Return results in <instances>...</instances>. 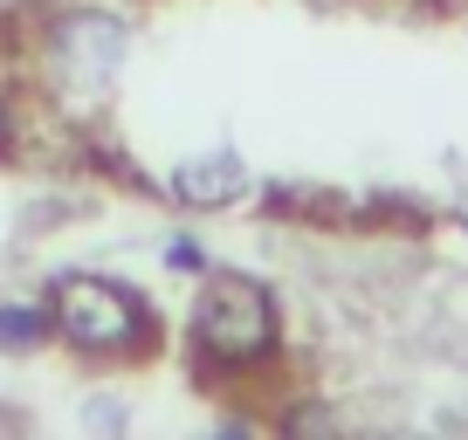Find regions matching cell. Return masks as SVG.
<instances>
[{
	"mask_svg": "<svg viewBox=\"0 0 468 440\" xmlns=\"http://www.w3.org/2000/svg\"><path fill=\"white\" fill-rule=\"evenodd\" d=\"M165 262H173V268H200V262H207V255H200V248H193V241H173V248H165Z\"/></svg>",
	"mask_w": 468,
	"mask_h": 440,
	"instance_id": "7",
	"label": "cell"
},
{
	"mask_svg": "<svg viewBox=\"0 0 468 440\" xmlns=\"http://www.w3.org/2000/svg\"><path fill=\"white\" fill-rule=\"evenodd\" d=\"M282 338L276 296L255 276H207L193 296V344L214 365H262Z\"/></svg>",
	"mask_w": 468,
	"mask_h": 440,
	"instance_id": "2",
	"label": "cell"
},
{
	"mask_svg": "<svg viewBox=\"0 0 468 440\" xmlns=\"http://www.w3.org/2000/svg\"><path fill=\"white\" fill-rule=\"evenodd\" d=\"M56 323H48L42 303H0V351H35Z\"/></svg>",
	"mask_w": 468,
	"mask_h": 440,
	"instance_id": "5",
	"label": "cell"
},
{
	"mask_svg": "<svg viewBox=\"0 0 468 440\" xmlns=\"http://www.w3.org/2000/svg\"><path fill=\"white\" fill-rule=\"evenodd\" d=\"M0 131H7V83H0Z\"/></svg>",
	"mask_w": 468,
	"mask_h": 440,
	"instance_id": "9",
	"label": "cell"
},
{
	"mask_svg": "<svg viewBox=\"0 0 468 440\" xmlns=\"http://www.w3.org/2000/svg\"><path fill=\"white\" fill-rule=\"evenodd\" d=\"M241 186H249V173H241L234 152H200V159H186L173 173V193L186 206H228V200H241Z\"/></svg>",
	"mask_w": 468,
	"mask_h": 440,
	"instance_id": "4",
	"label": "cell"
},
{
	"mask_svg": "<svg viewBox=\"0 0 468 440\" xmlns=\"http://www.w3.org/2000/svg\"><path fill=\"white\" fill-rule=\"evenodd\" d=\"M83 420H90V434H103V440H117V434H124V406H117V399H90V406H83Z\"/></svg>",
	"mask_w": 468,
	"mask_h": 440,
	"instance_id": "6",
	"label": "cell"
},
{
	"mask_svg": "<svg viewBox=\"0 0 468 440\" xmlns=\"http://www.w3.org/2000/svg\"><path fill=\"white\" fill-rule=\"evenodd\" d=\"M462 235H468V214H462Z\"/></svg>",
	"mask_w": 468,
	"mask_h": 440,
	"instance_id": "10",
	"label": "cell"
},
{
	"mask_svg": "<svg viewBox=\"0 0 468 440\" xmlns=\"http://www.w3.org/2000/svg\"><path fill=\"white\" fill-rule=\"evenodd\" d=\"M214 440H255V434H249V426H220Z\"/></svg>",
	"mask_w": 468,
	"mask_h": 440,
	"instance_id": "8",
	"label": "cell"
},
{
	"mask_svg": "<svg viewBox=\"0 0 468 440\" xmlns=\"http://www.w3.org/2000/svg\"><path fill=\"white\" fill-rule=\"evenodd\" d=\"M48 323H56V338H69L76 351H97V358H138L159 330L145 296L111 276H62L56 296H48Z\"/></svg>",
	"mask_w": 468,
	"mask_h": 440,
	"instance_id": "1",
	"label": "cell"
},
{
	"mask_svg": "<svg viewBox=\"0 0 468 440\" xmlns=\"http://www.w3.org/2000/svg\"><path fill=\"white\" fill-rule=\"evenodd\" d=\"M124 48H132V28H124V15H111V7H69V15H56V28H48V62H56V76H69V83L83 89H103L117 69H124Z\"/></svg>",
	"mask_w": 468,
	"mask_h": 440,
	"instance_id": "3",
	"label": "cell"
}]
</instances>
